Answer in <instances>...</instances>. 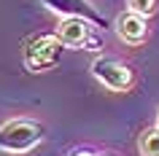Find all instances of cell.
<instances>
[{
	"label": "cell",
	"mask_w": 159,
	"mask_h": 156,
	"mask_svg": "<svg viewBox=\"0 0 159 156\" xmlns=\"http://www.w3.org/2000/svg\"><path fill=\"white\" fill-rule=\"evenodd\" d=\"M62 54H65V43L59 41L57 35H41L35 41L27 43L25 49V67L30 73H43V70H51L62 62Z\"/></svg>",
	"instance_id": "obj_2"
},
{
	"label": "cell",
	"mask_w": 159,
	"mask_h": 156,
	"mask_svg": "<svg viewBox=\"0 0 159 156\" xmlns=\"http://www.w3.org/2000/svg\"><path fill=\"white\" fill-rule=\"evenodd\" d=\"M43 140V127L33 118H11L0 124V151L27 154Z\"/></svg>",
	"instance_id": "obj_1"
},
{
	"label": "cell",
	"mask_w": 159,
	"mask_h": 156,
	"mask_svg": "<svg viewBox=\"0 0 159 156\" xmlns=\"http://www.w3.org/2000/svg\"><path fill=\"white\" fill-rule=\"evenodd\" d=\"M70 156H94V154H92V151H73Z\"/></svg>",
	"instance_id": "obj_9"
},
{
	"label": "cell",
	"mask_w": 159,
	"mask_h": 156,
	"mask_svg": "<svg viewBox=\"0 0 159 156\" xmlns=\"http://www.w3.org/2000/svg\"><path fill=\"white\" fill-rule=\"evenodd\" d=\"M157 127H159V116H157Z\"/></svg>",
	"instance_id": "obj_10"
},
{
	"label": "cell",
	"mask_w": 159,
	"mask_h": 156,
	"mask_svg": "<svg viewBox=\"0 0 159 156\" xmlns=\"http://www.w3.org/2000/svg\"><path fill=\"white\" fill-rule=\"evenodd\" d=\"M138 151H140V156H159V127H148L140 132Z\"/></svg>",
	"instance_id": "obj_7"
},
{
	"label": "cell",
	"mask_w": 159,
	"mask_h": 156,
	"mask_svg": "<svg viewBox=\"0 0 159 156\" xmlns=\"http://www.w3.org/2000/svg\"><path fill=\"white\" fill-rule=\"evenodd\" d=\"M92 75L111 91H127L132 89V81H135L132 67L113 57H97L92 62Z\"/></svg>",
	"instance_id": "obj_3"
},
{
	"label": "cell",
	"mask_w": 159,
	"mask_h": 156,
	"mask_svg": "<svg viewBox=\"0 0 159 156\" xmlns=\"http://www.w3.org/2000/svg\"><path fill=\"white\" fill-rule=\"evenodd\" d=\"M113 30H116L119 41L132 43V46H135V43H143L146 38H148V19L127 8L124 14H119V16H116Z\"/></svg>",
	"instance_id": "obj_6"
},
{
	"label": "cell",
	"mask_w": 159,
	"mask_h": 156,
	"mask_svg": "<svg viewBox=\"0 0 159 156\" xmlns=\"http://www.w3.org/2000/svg\"><path fill=\"white\" fill-rule=\"evenodd\" d=\"M41 3H43L49 11H54L57 16H62V19L75 16V19H86V22L97 25L100 30H102V27H108L105 16L94 8L92 0H41Z\"/></svg>",
	"instance_id": "obj_5"
},
{
	"label": "cell",
	"mask_w": 159,
	"mask_h": 156,
	"mask_svg": "<svg viewBox=\"0 0 159 156\" xmlns=\"http://www.w3.org/2000/svg\"><path fill=\"white\" fill-rule=\"evenodd\" d=\"M97 30L100 27L86 22V19H75V16H67V19H59L57 25V38L65 46H84V49H100V38H97Z\"/></svg>",
	"instance_id": "obj_4"
},
{
	"label": "cell",
	"mask_w": 159,
	"mask_h": 156,
	"mask_svg": "<svg viewBox=\"0 0 159 156\" xmlns=\"http://www.w3.org/2000/svg\"><path fill=\"white\" fill-rule=\"evenodd\" d=\"M127 8L135 11V14H140V16L148 19L154 11H157V0H127Z\"/></svg>",
	"instance_id": "obj_8"
}]
</instances>
